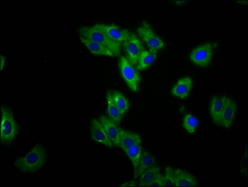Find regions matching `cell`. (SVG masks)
<instances>
[{
  "label": "cell",
  "mask_w": 248,
  "mask_h": 187,
  "mask_svg": "<svg viewBox=\"0 0 248 187\" xmlns=\"http://www.w3.org/2000/svg\"><path fill=\"white\" fill-rule=\"evenodd\" d=\"M46 160V151L42 145H37L32 148L25 156L16 158L14 165L23 173H33L42 168Z\"/></svg>",
  "instance_id": "6da1fadb"
},
{
  "label": "cell",
  "mask_w": 248,
  "mask_h": 187,
  "mask_svg": "<svg viewBox=\"0 0 248 187\" xmlns=\"http://www.w3.org/2000/svg\"><path fill=\"white\" fill-rule=\"evenodd\" d=\"M79 31L80 36L108 47L114 52L116 56L121 53V44L112 40L102 30L93 27H82Z\"/></svg>",
  "instance_id": "7a4b0ae2"
},
{
  "label": "cell",
  "mask_w": 248,
  "mask_h": 187,
  "mask_svg": "<svg viewBox=\"0 0 248 187\" xmlns=\"http://www.w3.org/2000/svg\"><path fill=\"white\" fill-rule=\"evenodd\" d=\"M18 126L10 109L1 108V130L0 137L2 142L10 143L16 138Z\"/></svg>",
  "instance_id": "3957f363"
},
{
  "label": "cell",
  "mask_w": 248,
  "mask_h": 187,
  "mask_svg": "<svg viewBox=\"0 0 248 187\" xmlns=\"http://www.w3.org/2000/svg\"><path fill=\"white\" fill-rule=\"evenodd\" d=\"M119 67L123 79L132 92H138L140 77L129 60L124 56L119 59Z\"/></svg>",
  "instance_id": "277c9868"
},
{
  "label": "cell",
  "mask_w": 248,
  "mask_h": 187,
  "mask_svg": "<svg viewBox=\"0 0 248 187\" xmlns=\"http://www.w3.org/2000/svg\"><path fill=\"white\" fill-rule=\"evenodd\" d=\"M137 32L140 38L149 47L150 51L157 52L164 49L165 43L162 39L156 35L151 26L146 22L143 23L137 29Z\"/></svg>",
  "instance_id": "5b68a950"
},
{
  "label": "cell",
  "mask_w": 248,
  "mask_h": 187,
  "mask_svg": "<svg viewBox=\"0 0 248 187\" xmlns=\"http://www.w3.org/2000/svg\"><path fill=\"white\" fill-rule=\"evenodd\" d=\"M213 51L214 47L212 43H206L193 50L190 54V60L198 66H208L212 61Z\"/></svg>",
  "instance_id": "8992f818"
},
{
  "label": "cell",
  "mask_w": 248,
  "mask_h": 187,
  "mask_svg": "<svg viewBox=\"0 0 248 187\" xmlns=\"http://www.w3.org/2000/svg\"><path fill=\"white\" fill-rule=\"evenodd\" d=\"M123 45L127 53V60L132 66H136L139 56L143 50L142 43L136 34L131 32L129 38Z\"/></svg>",
  "instance_id": "52a82bcc"
},
{
  "label": "cell",
  "mask_w": 248,
  "mask_h": 187,
  "mask_svg": "<svg viewBox=\"0 0 248 187\" xmlns=\"http://www.w3.org/2000/svg\"><path fill=\"white\" fill-rule=\"evenodd\" d=\"M93 27L102 30V31L115 42L124 44L129 38L130 32L127 29H123L114 25H106V24H96Z\"/></svg>",
  "instance_id": "ba28073f"
},
{
  "label": "cell",
  "mask_w": 248,
  "mask_h": 187,
  "mask_svg": "<svg viewBox=\"0 0 248 187\" xmlns=\"http://www.w3.org/2000/svg\"><path fill=\"white\" fill-rule=\"evenodd\" d=\"M99 121L103 126L107 135L114 146L119 147L121 128H119L118 125L114 121L111 120L109 117L104 116V115L100 116Z\"/></svg>",
  "instance_id": "9c48e42d"
},
{
  "label": "cell",
  "mask_w": 248,
  "mask_h": 187,
  "mask_svg": "<svg viewBox=\"0 0 248 187\" xmlns=\"http://www.w3.org/2000/svg\"><path fill=\"white\" fill-rule=\"evenodd\" d=\"M91 134L92 139L95 142L101 143L108 148L114 147V145L108 138L99 119H93L91 121Z\"/></svg>",
  "instance_id": "30bf717a"
},
{
  "label": "cell",
  "mask_w": 248,
  "mask_h": 187,
  "mask_svg": "<svg viewBox=\"0 0 248 187\" xmlns=\"http://www.w3.org/2000/svg\"><path fill=\"white\" fill-rule=\"evenodd\" d=\"M193 88V82L190 78H180L175 86L171 88L172 95L180 99L186 98L190 94Z\"/></svg>",
  "instance_id": "8fae6325"
},
{
  "label": "cell",
  "mask_w": 248,
  "mask_h": 187,
  "mask_svg": "<svg viewBox=\"0 0 248 187\" xmlns=\"http://www.w3.org/2000/svg\"><path fill=\"white\" fill-rule=\"evenodd\" d=\"M236 114V104L228 97L223 111L222 112L219 125L223 126L226 129H229L233 123Z\"/></svg>",
  "instance_id": "7c38bea8"
},
{
  "label": "cell",
  "mask_w": 248,
  "mask_h": 187,
  "mask_svg": "<svg viewBox=\"0 0 248 187\" xmlns=\"http://www.w3.org/2000/svg\"><path fill=\"white\" fill-rule=\"evenodd\" d=\"M175 187H196L198 186L197 178L190 173L178 169L174 170Z\"/></svg>",
  "instance_id": "4fadbf2b"
},
{
  "label": "cell",
  "mask_w": 248,
  "mask_h": 187,
  "mask_svg": "<svg viewBox=\"0 0 248 187\" xmlns=\"http://www.w3.org/2000/svg\"><path fill=\"white\" fill-rule=\"evenodd\" d=\"M228 97L216 96L213 97L210 105V114L212 120L216 125H219L222 112L225 108Z\"/></svg>",
  "instance_id": "5bb4252c"
},
{
  "label": "cell",
  "mask_w": 248,
  "mask_h": 187,
  "mask_svg": "<svg viewBox=\"0 0 248 187\" xmlns=\"http://www.w3.org/2000/svg\"><path fill=\"white\" fill-rule=\"evenodd\" d=\"M79 38L82 43L88 47L91 53L94 54V55L110 56V57L116 56L114 52L111 51L108 47L99 44V43L94 42V41L89 40V39L81 36H79Z\"/></svg>",
  "instance_id": "9a60e30c"
},
{
  "label": "cell",
  "mask_w": 248,
  "mask_h": 187,
  "mask_svg": "<svg viewBox=\"0 0 248 187\" xmlns=\"http://www.w3.org/2000/svg\"><path fill=\"white\" fill-rule=\"evenodd\" d=\"M140 137L134 132L127 131L121 129V139H120L119 147L125 152L132 145L141 143Z\"/></svg>",
  "instance_id": "2e32d148"
},
{
  "label": "cell",
  "mask_w": 248,
  "mask_h": 187,
  "mask_svg": "<svg viewBox=\"0 0 248 187\" xmlns=\"http://www.w3.org/2000/svg\"><path fill=\"white\" fill-rule=\"evenodd\" d=\"M155 164V158L149 152L143 151L138 169L135 170L134 178L138 179L143 171L154 166Z\"/></svg>",
  "instance_id": "e0dca14e"
},
{
  "label": "cell",
  "mask_w": 248,
  "mask_h": 187,
  "mask_svg": "<svg viewBox=\"0 0 248 187\" xmlns=\"http://www.w3.org/2000/svg\"><path fill=\"white\" fill-rule=\"evenodd\" d=\"M157 58V52L143 50L139 56L136 69L139 71L144 70L151 66Z\"/></svg>",
  "instance_id": "ac0fdd59"
},
{
  "label": "cell",
  "mask_w": 248,
  "mask_h": 187,
  "mask_svg": "<svg viewBox=\"0 0 248 187\" xmlns=\"http://www.w3.org/2000/svg\"><path fill=\"white\" fill-rule=\"evenodd\" d=\"M107 112L111 120L119 125L123 118V114L120 112L112 99V93L108 92L107 94Z\"/></svg>",
  "instance_id": "d6986e66"
},
{
  "label": "cell",
  "mask_w": 248,
  "mask_h": 187,
  "mask_svg": "<svg viewBox=\"0 0 248 187\" xmlns=\"http://www.w3.org/2000/svg\"><path fill=\"white\" fill-rule=\"evenodd\" d=\"M125 152L130 160L131 161L134 169H138L142 154L141 143H136V144L132 145Z\"/></svg>",
  "instance_id": "ffe728a7"
},
{
  "label": "cell",
  "mask_w": 248,
  "mask_h": 187,
  "mask_svg": "<svg viewBox=\"0 0 248 187\" xmlns=\"http://www.w3.org/2000/svg\"><path fill=\"white\" fill-rule=\"evenodd\" d=\"M160 173V170L159 167L157 166H154L148 169L145 171L141 174L139 177V186L140 187H147L148 184L151 182L152 180L155 178L158 174Z\"/></svg>",
  "instance_id": "44dd1931"
},
{
  "label": "cell",
  "mask_w": 248,
  "mask_h": 187,
  "mask_svg": "<svg viewBox=\"0 0 248 187\" xmlns=\"http://www.w3.org/2000/svg\"><path fill=\"white\" fill-rule=\"evenodd\" d=\"M112 99L115 105L119 109L120 112L124 116V115L127 114L130 108L129 101L123 94L118 92V91H115V92L112 93Z\"/></svg>",
  "instance_id": "7402d4cb"
},
{
  "label": "cell",
  "mask_w": 248,
  "mask_h": 187,
  "mask_svg": "<svg viewBox=\"0 0 248 187\" xmlns=\"http://www.w3.org/2000/svg\"><path fill=\"white\" fill-rule=\"evenodd\" d=\"M199 121L197 117L190 114H187L184 117L183 126L184 129L190 134H194L198 127H199Z\"/></svg>",
  "instance_id": "603a6c76"
},
{
  "label": "cell",
  "mask_w": 248,
  "mask_h": 187,
  "mask_svg": "<svg viewBox=\"0 0 248 187\" xmlns=\"http://www.w3.org/2000/svg\"><path fill=\"white\" fill-rule=\"evenodd\" d=\"M175 187L174 170L171 167H167L165 169L163 182V187Z\"/></svg>",
  "instance_id": "cb8c5ba5"
},
{
  "label": "cell",
  "mask_w": 248,
  "mask_h": 187,
  "mask_svg": "<svg viewBox=\"0 0 248 187\" xmlns=\"http://www.w3.org/2000/svg\"><path fill=\"white\" fill-rule=\"evenodd\" d=\"M163 182H164V175L162 173L158 174L155 178L151 182L148 184L147 187H163Z\"/></svg>",
  "instance_id": "d4e9b609"
},
{
  "label": "cell",
  "mask_w": 248,
  "mask_h": 187,
  "mask_svg": "<svg viewBox=\"0 0 248 187\" xmlns=\"http://www.w3.org/2000/svg\"><path fill=\"white\" fill-rule=\"evenodd\" d=\"M137 186L136 183L134 181H130L126 183H124L123 184L121 185L120 187H136Z\"/></svg>",
  "instance_id": "484cf974"
},
{
  "label": "cell",
  "mask_w": 248,
  "mask_h": 187,
  "mask_svg": "<svg viewBox=\"0 0 248 187\" xmlns=\"http://www.w3.org/2000/svg\"><path fill=\"white\" fill-rule=\"evenodd\" d=\"M5 63L6 58L5 57V56L1 54V64H0V68H1V71L3 70L4 67H5Z\"/></svg>",
  "instance_id": "4316f807"
}]
</instances>
